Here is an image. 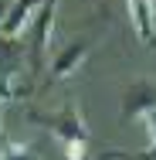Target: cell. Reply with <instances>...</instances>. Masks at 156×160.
<instances>
[{
    "mask_svg": "<svg viewBox=\"0 0 156 160\" xmlns=\"http://www.w3.org/2000/svg\"><path fill=\"white\" fill-rule=\"evenodd\" d=\"M34 123L48 126L64 147H85L88 143V129H85V119L75 106H64L61 112H31Z\"/></svg>",
    "mask_w": 156,
    "mask_h": 160,
    "instance_id": "cell-1",
    "label": "cell"
},
{
    "mask_svg": "<svg viewBox=\"0 0 156 160\" xmlns=\"http://www.w3.org/2000/svg\"><path fill=\"white\" fill-rule=\"evenodd\" d=\"M149 3H153V14H156V0H149Z\"/></svg>",
    "mask_w": 156,
    "mask_h": 160,
    "instance_id": "cell-9",
    "label": "cell"
},
{
    "mask_svg": "<svg viewBox=\"0 0 156 160\" xmlns=\"http://www.w3.org/2000/svg\"><path fill=\"white\" fill-rule=\"evenodd\" d=\"M41 7H44V0H14L7 17H3V24H0V38L3 41H17L21 34H27L31 24L37 21V14H41Z\"/></svg>",
    "mask_w": 156,
    "mask_h": 160,
    "instance_id": "cell-2",
    "label": "cell"
},
{
    "mask_svg": "<svg viewBox=\"0 0 156 160\" xmlns=\"http://www.w3.org/2000/svg\"><path fill=\"white\" fill-rule=\"evenodd\" d=\"M0 106H3V99H0Z\"/></svg>",
    "mask_w": 156,
    "mask_h": 160,
    "instance_id": "cell-10",
    "label": "cell"
},
{
    "mask_svg": "<svg viewBox=\"0 0 156 160\" xmlns=\"http://www.w3.org/2000/svg\"><path fill=\"white\" fill-rule=\"evenodd\" d=\"M149 109H156V85L149 82H136L129 92H125V106H122V116H146Z\"/></svg>",
    "mask_w": 156,
    "mask_h": 160,
    "instance_id": "cell-5",
    "label": "cell"
},
{
    "mask_svg": "<svg viewBox=\"0 0 156 160\" xmlns=\"http://www.w3.org/2000/svg\"><path fill=\"white\" fill-rule=\"evenodd\" d=\"M143 123H146V133H149V150H156V109H149L143 116Z\"/></svg>",
    "mask_w": 156,
    "mask_h": 160,
    "instance_id": "cell-7",
    "label": "cell"
},
{
    "mask_svg": "<svg viewBox=\"0 0 156 160\" xmlns=\"http://www.w3.org/2000/svg\"><path fill=\"white\" fill-rule=\"evenodd\" d=\"M88 58V44L85 41H71V44H64L61 51L54 55V62H51V82H64V78H71L82 62Z\"/></svg>",
    "mask_w": 156,
    "mask_h": 160,
    "instance_id": "cell-3",
    "label": "cell"
},
{
    "mask_svg": "<svg viewBox=\"0 0 156 160\" xmlns=\"http://www.w3.org/2000/svg\"><path fill=\"white\" fill-rule=\"evenodd\" d=\"M10 3H14V0H0V24H3V17H7V10H10Z\"/></svg>",
    "mask_w": 156,
    "mask_h": 160,
    "instance_id": "cell-8",
    "label": "cell"
},
{
    "mask_svg": "<svg viewBox=\"0 0 156 160\" xmlns=\"http://www.w3.org/2000/svg\"><path fill=\"white\" fill-rule=\"evenodd\" d=\"M125 10H129V21H132V31L139 34L146 44L156 41V14L149 0H125Z\"/></svg>",
    "mask_w": 156,
    "mask_h": 160,
    "instance_id": "cell-4",
    "label": "cell"
},
{
    "mask_svg": "<svg viewBox=\"0 0 156 160\" xmlns=\"http://www.w3.org/2000/svg\"><path fill=\"white\" fill-rule=\"evenodd\" d=\"M0 160H37L27 143H3L0 147Z\"/></svg>",
    "mask_w": 156,
    "mask_h": 160,
    "instance_id": "cell-6",
    "label": "cell"
}]
</instances>
